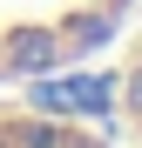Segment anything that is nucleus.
Here are the masks:
<instances>
[{
	"instance_id": "f03ea898",
	"label": "nucleus",
	"mask_w": 142,
	"mask_h": 148,
	"mask_svg": "<svg viewBox=\"0 0 142 148\" xmlns=\"http://www.w3.org/2000/svg\"><path fill=\"white\" fill-rule=\"evenodd\" d=\"M122 114H129V135H135V148H142V40H135V54H129V67H122Z\"/></svg>"
},
{
	"instance_id": "f257e3e1",
	"label": "nucleus",
	"mask_w": 142,
	"mask_h": 148,
	"mask_svg": "<svg viewBox=\"0 0 142 148\" xmlns=\"http://www.w3.org/2000/svg\"><path fill=\"white\" fill-rule=\"evenodd\" d=\"M0 148H108V141L88 128H68V121H34V114L0 108Z\"/></svg>"
}]
</instances>
